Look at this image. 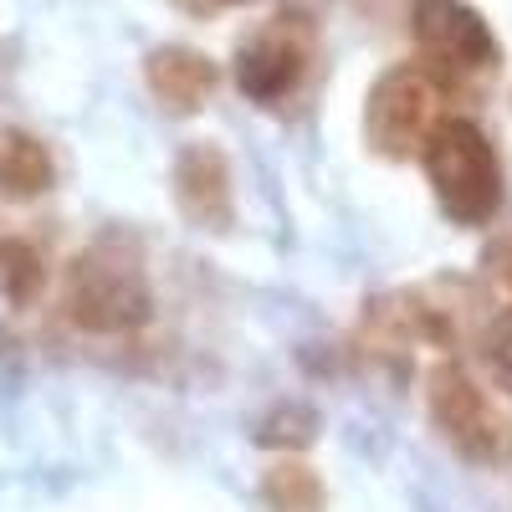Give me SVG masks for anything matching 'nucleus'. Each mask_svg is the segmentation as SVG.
I'll use <instances>...</instances> for the list:
<instances>
[{
  "instance_id": "nucleus-1",
  "label": "nucleus",
  "mask_w": 512,
  "mask_h": 512,
  "mask_svg": "<svg viewBox=\"0 0 512 512\" xmlns=\"http://www.w3.org/2000/svg\"><path fill=\"white\" fill-rule=\"evenodd\" d=\"M420 159H425V180L436 190V205L456 226H487L502 210V195H507L502 159L472 118L446 113L436 123V134L425 139Z\"/></svg>"
},
{
  "instance_id": "nucleus-2",
  "label": "nucleus",
  "mask_w": 512,
  "mask_h": 512,
  "mask_svg": "<svg viewBox=\"0 0 512 512\" xmlns=\"http://www.w3.org/2000/svg\"><path fill=\"white\" fill-rule=\"evenodd\" d=\"M62 313L82 333L118 338V333H139L154 318V292L134 256L113 241H98L67 267Z\"/></svg>"
},
{
  "instance_id": "nucleus-3",
  "label": "nucleus",
  "mask_w": 512,
  "mask_h": 512,
  "mask_svg": "<svg viewBox=\"0 0 512 512\" xmlns=\"http://www.w3.org/2000/svg\"><path fill=\"white\" fill-rule=\"evenodd\" d=\"M446 113H451V82L425 62H400L364 98V144L384 159H410L425 149V139L436 134Z\"/></svg>"
},
{
  "instance_id": "nucleus-4",
  "label": "nucleus",
  "mask_w": 512,
  "mask_h": 512,
  "mask_svg": "<svg viewBox=\"0 0 512 512\" xmlns=\"http://www.w3.org/2000/svg\"><path fill=\"white\" fill-rule=\"evenodd\" d=\"M313 57H318L313 16L308 11H277L236 47V88L251 103L277 108L303 88V77L313 72Z\"/></svg>"
},
{
  "instance_id": "nucleus-5",
  "label": "nucleus",
  "mask_w": 512,
  "mask_h": 512,
  "mask_svg": "<svg viewBox=\"0 0 512 512\" xmlns=\"http://www.w3.org/2000/svg\"><path fill=\"white\" fill-rule=\"evenodd\" d=\"M410 36L425 67H436L451 88L461 77H492L502 62V41L492 36L487 16L466 0H415Z\"/></svg>"
},
{
  "instance_id": "nucleus-6",
  "label": "nucleus",
  "mask_w": 512,
  "mask_h": 512,
  "mask_svg": "<svg viewBox=\"0 0 512 512\" xmlns=\"http://www.w3.org/2000/svg\"><path fill=\"white\" fill-rule=\"evenodd\" d=\"M431 420L466 461H497L507 451V425L497 420V410L461 364L431 369Z\"/></svg>"
},
{
  "instance_id": "nucleus-7",
  "label": "nucleus",
  "mask_w": 512,
  "mask_h": 512,
  "mask_svg": "<svg viewBox=\"0 0 512 512\" xmlns=\"http://www.w3.org/2000/svg\"><path fill=\"white\" fill-rule=\"evenodd\" d=\"M175 205L200 231H226L236 221L231 164L216 144H185L175 159Z\"/></svg>"
},
{
  "instance_id": "nucleus-8",
  "label": "nucleus",
  "mask_w": 512,
  "mask_h": 512,
  "mask_svg": "<svg viewBox=\"0 0 512 512\" xmlns=\"http://www.w3.org/2000/svg\"><path fill=\"white\" fill-rule=\"evenodd\" d=\"M144 77H149V93L159 98V108L180 113V118L200 113L205 98L216 93V62L190 52V47H159V52H149Z\"/></svg>"
},
{
  "instance_id": "nucleus-9",
  "label": "nucleus",
  "mask_w": 512,
  "mask_h": 512,
  "mask_svg": "<svg viewBox=\"0 0 512 512\" xmlns=\"http://www.w3.org/2000/svg\"><path fill=\"white\" fill-rule=\"evenodd\" d=\"M57 185V159L26 128H6L0 134V195L6 200H36Z\"/></svg>"
},
{
  "instance_id": "nucleus-10",
  "label": "nucleus",
  "mask_w": 512,
  "mask_h": 512,
  "mask_svg": "<svg viewBox=\"0 0 512 512\" xmlns=\"http://www.w3.org/2000/svg\"><path fill=\"white\" fill-rule=\"evenodd\" d=\"M262 502L272 512H323V482H318L313 466L282 456L262 477Z\"/></svg>"
},
{
  "instance_id": "nucleus-11",
  "label": "nucleus",
  "mask_w": 512,
  "mask_h": 512,
  "mask_svg": "<svg viewBox=\"0 0 512 512\" xmlns=\"http://www.w3.org/2000/svg\"><path fill=\"white\" fill-rule=\"evenodd\" d=\"M41 282H47V267H41V251L21 236H6L0 241V292L11 297L16 308L36 303Z\"/></svg>"
},
{
  "instance_id": "nucleus-12",
  "label": "nucleus",
  "mask_w": 512,
  "mask_h": 512,
  "mask_svg": "<svg viewBox=\"0 0 512 512\" xmlns=\"http://www.w3.org/2000/svg\"><path fill=\"white\" fill-rule=\"evenodd\" d=\"M477 349H482L487 374L497 379V390H507V395H512V303H507V308H497V313L482 323Z\"/></svg>"
},
{
  "instance_id": "nucleus-13",
  "label": "nucleus",
  "mask_w": 512,
  "mask_h": 512,
  "mask_svg": "<svg viewBox=\"0 0 512 512\" xmlns=\"http://www.w3.org/2000/svg\"><path fill=\"white\" fill-rule=\"evenodd\" d=\"M318 436V415L313 410H303V405H287V410H277L267 425H262V446H308Z\"/></svg>"
},
{
  "instance_id": "nucleus-14",
  "label": "nucleus",
  "mask_w": 512,
  "mask_h": 512,
  "mask_svg": "<svg viewBox=\"0 0 512 512\" xmlns=\"http://www.w3.org/2000/svg\"><path fill=\"white\" fill-rule=\"evenodd\" d=\"M482 267H487V277L512 297V236H497L492 246H487V256H482Z\"/></svg>"
},
{
  "instance_id": "nucleus-15",
  "label": "nucleus",
  "mask_w": 512,
  "mask_h": 512,
  "mask_svg": "<svg viewBox=\"0 0 512 512\" xmlns=\"http://www.w3.org/2000/svg\"><path fill=\"white\" fill-rule=\"evenodd\" d=\"M175 6H185V11H221V6H231V0H175Z\"/></svg>"
}]
</instances>
